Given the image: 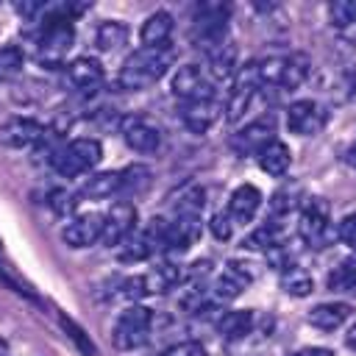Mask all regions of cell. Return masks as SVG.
Here are the masks:
<instances>
[{"label": "cell", "instance_id": "cell-1", "mask_svg": "<svg viewBox=\"0 0 356 356\" xmlns=\"http://www.w3.org/2000/svg\"><path fill=\"white\" fill-rule=\"evenodd\" d=\"M170 61H172L170 50L139 47L122 61V67L117 72V86L125 92H142L147 86H153L170 70Z\"/></svg>", "mask_w": 356, "mask_h": 356}, {"label": "cell", "instance_id": "cell-2", "mask_svg": "<svg viewBox=\"0 0 356 356\" xmlns=\"http://www.w3.org/2000/svg\"><path fill=\"white\" fill-rule=\"evenodd\" d=\"M100 159H103V145L92 136H78L50 153V167L61 178H78V175L95 170L100 164Z\"/></svg>", "mask_w": 356, "mask_h": 356}, {"label": "cell", "instance_id": "cell-3", "mask_svg": "<svg viewBox=\"0 0 356 356\" xmlns=\"http://www.w3.org/2000/svg\"><path fill=\"white\" fill-rule=\"evenodd\" d=\"M228 17L231 8L225 3H200L192 14V42L203 53L220 47L228 39Z\"/></svg>", "mask_w": 356, "mask_h": 356}, {"label": "cell", "instance_id": "cell-4", "mask_svg": "<svg viewBox=\"0 0 356 356\" xmlns=\"http://www.w3.org/2000/svg\"><path fill=\"white\" fill-rule=\"evenodd\" d=\"M309 58L303 53H286V56H267L256 61V75L261 86H278V89H295L309 75Z\"/></svg>", "mask_w": 356, "mask_h": 356}, {"label": "cell", "instance_id": "cell-5", "mask_svg": "<svg viewBox=\"0 0 356 356\" xmlns=\"http://www.w3.org/2000/svg\"><path fill=\"white\" fill-rule=\"evenodd\" d=\"M150 331H153V309L142 303H131L114 320L111 342L117 350H136L150 339Z\"/></svg>", "mask_w": 356, "mask_h": 356}, {"label": "cell", "instance_id": "cell-6", "mask_svg": "<svg viewBox=\"0 0 356 356\" xmlns=\"http://www.w3.org/2000/svg\"><path fill=\"white\" fill-rule=\"evenodd\" d=\"M298 234L309 248H323L331 236V206L325 197H303Z\"/></svg>", "mask_w": 356, "mask_h": 356}, {"label": "cell", "instance_id": "cell-7", "mask_svg": "<svg viewBox=\"0 0 356 356\" xmlns=\"http://www.w3.org/2000/svg\"><path fill=\"white\" fill-rule=\"evenodd\" d=\"M231 92H228V100H225V120L228 122H239L245 117V111L250 108L256 92H259V75H256V61H248L236 70V75L231 78Z\"/></svg>", "mask_w": 356, "mask_h": 356}, {"label": "cell", "instance_id": "cell-8", "mask_svg": "<svg viewBox=\"0 0 356 356\" xmlns=\"http://www.w3.org/2000/svg\"><path fill=\"white\" fill-rule=\"evenodd\" d=\"M120 136L134 153H156L161 147V128L145 114H125L120 120Z\"/></svg>", "mask_w": 356, "mask_h": 356}, {"label": "cell", "instance_id": "cell-9", "mask_svg": "<svg viewBox=\"0 0 356 356\" xmlns=\"http://www.w3.org/2000/svg\"><path fill=\"white\" fill-rule=\"evenodd\" d=\"M273 139H275V117L261 114V117L245 122L242 128H236V134L231 136V150L236 156H256Z\"/></svg>", "mask_w": 356, "mask_h": 356}, {"label": "cell", "instance_id": "cell-10", "mask_svg": "<svg viewBox=\"0 0 356 356\" xmlns=\"http://www.w3.org/2000/svg\"><path fill=\"white\" fill-rule=\"evenodd\" d=\"M136 231V206L131 200H117L103 214V234L100 242L108 248H120Z\"/></svg>", "mask_w": 356, "mask_h": 356}, {"label": "cell", "instance_id": "cell-11", "mask_svg": "<svg viewBox=\"0 0 356 356\" xmlns=\"http://www.w3.org/2000/svg\"><path fill=\"white\" fill-rule=\"evenodd\" d=\"M248 284H250V273H248L239 261H228V264L222 267V273H220L211 284H206V295H209L211 306L217 309V306H225V303H231L234 298H239Z\"/></svg>", "mask_w": 356, "mask_h": 356}, {"label": "cell", "instance_id": "cell-12", "mask_svg": "<svg viewBox=\"0 0 356 356\" xmlns=\"http://www.w3.org/2000/svg\"><path fill=\"white\" fill-rule=\"evenodd\" d=\"M44 125L33 117H11L0 125V145L11 147V150H25V147H36L44 139Z\"/></svg>", "mask_w": 356, "mask_h": 356}, {"label": "cell", "instance_id": "cell-13", "mask_svg": "<svg viewBox=\"0 0 356 356\" xmlns=\"http://www.w3.org/2000/svg\"><path fill=\"white\" fill-rule=\"evenodd\" d=\"M170 89H172V95H175L181 103H189V100H209V97H214V86H211V81H209V78L203 75V70L195 67V64H184V67H178L175 75H172V81H170Z\"/></svg>", "mask_w": 356, "mask_h": 356}, {"label": "cell", "instance_id": "cell-14", "mask_svg": "<svg viewBox=\"0 0 356 356\" xmlns=\"http://www.w3.org/2000/svg\"><path fill=\"white\" fill-rule=\"evenodd\" d=\"M325 108L312 100V97H303V100H295L286 106V128L298 136H314L323 131L325 125Z\"/></svg>", "mask_w": 356, "mask_h": 356}, {"label": "cell", "instance_id": "cell-15", "mask_svg": "<svg viewBox=\"0 0 356 356\" xmlns=\"http://www.w3.org/2000/svg\"><path fill=\"white\" fill-rule=\"evenodd\" d=\"M178 117H181V125H184L189 134H206V131H211V125L222 117V103H220L217 97H209V100H189V103H181Z\"/></svg>", "mask_w": 356, "mask_h": 356}, {"label": "cell", "instance_id": "cell-16", "mask_svg": "<svg viewBox=\"0 0 356 356\" xmlns=\"http://www.w3.org/2000/svg\"><path fill=\"white\" fill-rule=\"evenodd\" d=\"M100 234H103V214L100 211L75 214L61 231V236L70 248H92L95 242H100Z\"/></svg>", "mask_w": 356, "mask_h": 356}, {"label": "cell", "instance_id": "cell-17", "mask_svg": "<svg viewBox=\"0 0 356 356\" xmlns=\"http://www.w3.org/2000/svg\"><path fill=\"white\" fill-rule=\"evenodd\" d=\"M64 75H67V83L72 89L92 92V89H97L103 83V64L97 58H92V56H78L64 67Z\"/></svg>", "mask_w": 356, "mask_h": 356}, {"label": "cell", "instance_id": "cell-18", "mask_svg": "<svg viewBox=\"0 0 356 356\" xmlns=\"http://www.w3.org/2000/svg\"><path fill=\"white\" fill-rule=\"evenodd\" d=\"M172 14L170 11H153L145 17L142 28H139V42L142 47H153V50H167L170 36H172Z\"/></svg>", "mask_w": 356, "mask_h": 356}, {"label": "cell", "instance_id": "cell-19", "mask_svg": "<svg viewBox=\"0 0 356 356\" xmlns=\"http://www.w3.org/2000/svg\"><path fill=\"white\" fill-rule=\"evenodd\" d=\"M261 192L253 186V184H239L234 192H231V197H228V217H231V222H250L253 217H256V211L261 209Z\"/></svg>", "mask_w": 356, "mask_h": 356}, {"label": "cell", "instance_id": "cell-20", "mask_svg": "<svg viewBox=\"0 0 356 356\" xmlns=\"http://www.w3.org/2000/svg\"><path fill=\"white\" fill-rule=\"evenodd\" d=\"M209 58V81H231L239 70V50L231 39H225L220 47L206 53Z\"/></svg>", "mask_w": 356, "mask_h": 356}, {"label": "cell", "instance_id": "cell-21", "mask_svg": "<svg viewBox=\"0 0 356 356\" xmlns=\"http://www.w3.org/2000/svg\"><path fill=\"white\" fill-rule=\"evenodd\" d=\"M256 161H259V170H261V172H267V175H273V178H281V175H286V170H289V164H292V150H289L286 142H281V139L275 136L273 142H267V145L256 153Z\"/></svg>", "mask_w": 356, "mask_h": 356}, {"label": "cell", "instance_id": "cell-22", "mask_svg": "<svg viewBox=\"0 0 356 356\" xmlns=\"http://www.w3.org/2000/svg\"><path fill=\"white\" fill-rule=\"evenodd\" d=\"M253 323H256V317L250 309H231L217 320V334L225 342H239L253 331Z\"/></svg>", "mask_w": 356, "mask_h": 356}, {"label": "cell", "instance_id": "cell-23", "mask_svg": "<svg viewBox=\"0 0 356 356\" xmlns=\"http://www.w3.org/2000/svg\"><path fill=\"white\" fill-rule=\"evenodd\" d=\"M114 195H120V170L95 172L78 189V197H86V200H106Z\"/></svg>", "mask_w": 356, "mask_h": 356}, {"label": "cell", "instance_id": "cell-24", "mask_svg": "<svg viewBox=\"0 0 356 356\" xmlns=\"http://www.w3.org/2000/svg\"><path fill=\"white\" fill-rule=\"evenodd\" d=\"M350 317V306L342 300H328V303H317L309 312V323L320 331H337L345 320Z\"/></svg>", "mask_w": 356, "mask_h": 356}, {"label": "cell", "instance_id": "cell-25", "mask_svg": "<svg viewBox=\"0 0 356 356\" xmlns=\"http://www.w3.org/2000/svg\"><path fill=\"white\" fill-rule=\"evenodd\" d=\"M242 245H245L248 250H264V253H267L270 248L284 245V225H281L278 220H267V222H261L256 231H250Z\"/></svg>", "mask_w": 356, "mask_h": 356}, {"label": "cell", "instance_id": "cell-26", "mask_svg": "<svg viewBox=\"0 0 356 356\" xmlns=\"http://www.w3.org/2000/svg\"><path fill=\"white\" fill-rule=\"evenodd\" d=\"M128 25L125 22H120V19H106V22H100L97 25V31H95V44H97V50H103V53H114V50H120L125 42H128Z\"/></svg>", "mask_w": 356, "mask_h": 356}, {"label": "cell", "instance_id": "cell-27", "mask_svg": "<svg viewBox=\"0 0 356 356\" xmlns=\"http://www.w3.org/2000/svg\"><path fill=\"white\" fill-rule=\"evenodd\" d=\"M281 289H284L286 295H292V298H306V295H312L314 281H312V275H309L303 267H298V264L292 261V264H286V267L281 270Z\"/></svg>", "mask_w": 356, "mask_h": 356}, {"label": "cell", "instance_id": "cell-28", "mask_svg": "<svg viewBox=\"0 0 356 356\" xmlns=\"http://www.w3.org/2000/svg\"><path fill=\"white\" fill-rule=\"evenodd\" d=\"M300 200H303V189H300V184H284V186L270 197L273 220H278V217L295 211V209L300 206Z\"/></svg>", "mask_w": 356, "mask_h": 356}, {"label": "cell", "instance_id": "cell-29", "mask_svg": "<svg viewBox=\"0 0 356 356\" xmlns=\"http://www.w3.org/2000/svg\"><path fill=\"white\" fill-rule=\"evenodd\" d=\"M150 167L145 164H128L125 170H120V195H139L142 189H147L150 184Z\"/></svg>", "mask_w": 356, "mask_h": 356}, {"label": "cell", "instance_id": "cell-30", "mask_svg": "<svg viewBox=\"0 0 356 356\" xmlns=\"http://www.w3.org/2000/svg\"><path fill=\"white\" fill-rule=\"evenodd\" d=\"M203 206H206V192L200 186H192V189H186V192L178 195V200H175V217L200 220Z\"/></svg>", "mask_w": 356, "mask_h": 356}, {"label": "cell", "instance_id": "cell-31", "mask_svg": "<svg viewBox=\"0 0 356 356\" xmlns=\"http://www.w3.org/2000/svg\"><path fill=\"white\" fill-rule=\"evenodd\" d=\"M22 50L17 44H3L0 47V83L14 81L22 72Z\"/></svg>", "mask_w": 356, "mask_h": 356}, {"label": "cell", "instance_id": "cell-32", "mask_svg": "<svg viewBox=\"0 0 356 356\" xmlns=\"http://www.w3.org/2000/svg\"><path fill=\"white\" fill-rule=\"evenodd\" d=\"M58 323H61V328L67 331V337L75 342V348L83 353V356H97V348H95V342L86 337V331L75 323V320H70L64 312H58Z\"/></svg>", "mask_w": 356, "mask_h": 356}, {"label": "cell", "instance_id": "cell-33", "mask_svg": "<svg viewBox=\"0 0 356 356\" xmlns=\"http://www.w3.org/2000/svg\"><path fill=\"white\" fill-rule=\"evenodd\" d=\"M328 19L334 28H350L356 22V0H334L328 3Z\"/></svg>", "mask_w": 356, "mask_h": 356}, {"label": "cell", "instance_id": "cell-34", "mask_svg": "<svg viewBox=\"0 0 356 356\" xmlns=\"http://www.w3.org/2000/svg\"><path fill=\"white\" fill-rule=\"evenodd\" d=\"M328 286L337 292H356V261H342L328 275Z\"/></svg>", "mask_w": 356, "mask_h": 356}, {"label": "cell", "instance_id": "cell-35", "mask_svg": "<svg viewBox=\"0 0 356 356\" xmlns=\"http://www.w3.org/2000/svg\"><path fill=\"white\" fill-rule=\"evenodd\" d=\"M337 236H339V242H345L348 248L356 250V211H350V214H345V217L339 220Z\"/></svg>", "mask_w": 356, "mask_h": 356}, {"label": "cell", "instance_id": "cell-36", "mask_svg": "<svg viewBox=\"0 0 356 356\" xmlns=\"http://www.w3.org/2000/svg\"><path fill=\"white\" fill-rule=\"evenodd\" d=\"M75 200H78V195H72V192H64V189H53V192H50V206H53L58 214L72 211V209H75Z\"/></svg>", "mask_w": 356, "mask_h": 356}, {"label": "cell", "instance_id": "cell-37", "mask_svg": "<svg viewBox=\"0 0 356 356\" xmlns=\"http://www.w3.org/2000/svg\"><path fill=\"white\" fill-rule=\"evenodd\" d=\"M211 234H214V239H231V231H234V222H231V217L228 214H222V211H217L214 217H211Z\"/></svg>", "mask_w": 356, "mask_h": 356}, {"label": "cell", "instance_id": "cell-38", "mask_svg": "<svg viewBox=\"0 0 356 356\" xmlns=\"http://www.w3.org/2000/svg\"><path fill=\"white\" fill-rule=\"evenodd\" d=\"M161 356H206V348L200 342H178V345L167 348Z\"/></svg>", "mask_w": 356, "mask_h": 356}, {"label": "cell", "instance_id": "cell-39", "mask_svg": "<svg viewBox=\"0 0 356 356\" xmlns=\"http://www.w3.org/2000/svg\"><path fill=\"white\" fill-rule=\"evenodd\" d=\"M289 356H334L328 348H320V345H309V348H298L295 353H289Z\"/></svg>", "mask_w": 356, "mask_h": 356}, {"label": "cell", "instance_id": "cell-40", "mask_svg": "<svg viewBox=\"0 0 356 356\" xmlns=\"http://www.w3.org/2000/svg\"><path fill=\"white\" fill-rule=\"evenodd\" d=\"M345 161H348V164L356 170V139L348 145V150H345Z\"/></svg>", "mask_w": 356, "mask_h": 356}, {"label": "cell", "instance_id": "cell-41", "mask_svg": "<svg viewBox=\"0 0 356 356\" xmlns=\"http://www.w3.org/2000/svg\"><path fill=\"white\" fill-rule=\"evenodd\" d=\"M345 345H348L350 350H356V325H353V328L345 334Z\"/></svg>", "mask_w": 356, "mask_h": 356}, {"label": "cell", "instance_id": "cell-42", "mask_svg": "<svg viewBox=\"0 0 356 356\" xmlns=\"http://www.w3.org/2000/svg\"><path fill=\"white\" fill-rule=\"evenodd\" d=\"M0 356H8V348H6V342L0 339Z\"/></svg>", "mask_w": 356, "mask_h": 356}]
</instances>
